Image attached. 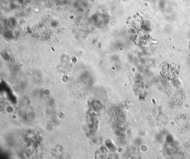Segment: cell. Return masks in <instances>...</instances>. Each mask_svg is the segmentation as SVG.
<instances>
[{"label": "cell", "mask_w": 190, "mask_h": 159, "mask_svg": "<svg viewBox=\"0 0 190 159\" xmlns=\"http://www.w3.org/2000/svg\"><path fill=\"white\" fill-rule=\"evenodd\" d=\"M107 152L105 148H101L96 152L95 157L97 159L106 158L108 156Z\"/></svg>", "instance_id": "1"}]
</instances>
